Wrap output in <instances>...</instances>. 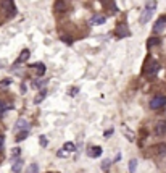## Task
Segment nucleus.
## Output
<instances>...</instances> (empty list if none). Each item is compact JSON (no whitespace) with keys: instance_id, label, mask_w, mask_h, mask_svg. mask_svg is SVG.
Segmentation results:
<instances>
[{"instance_id":"nucleus-1","label":"nucleus","mask_w":166,"mask_h":173,"mask_svg":"<svg viewBox=\"0 0 166 173\" xmlns=\"http://www.w3.org/2000/svg\"><path fill=\"white\" fill-rule=\"evenodd\" d=\"M156 10V2H153V0H150L148 3L145 5L144 8V11H142V15H140V24H145V23H148L152 20V16H153V13Z\"/></svg>"},{"instance_id":"nucleus-2","label":"nucleus","mask_w":166,"mask_h":173,"mask_svg":"<svg viewBox=\"0 0 166 173\" xmlns=\"http://www.w3.org/2000/svg\"><path fill=\"white\" fill-rule=\"evenodd\" d=\"M144 73H145V76H148V78H155L156 74H158L160 71V63L158 62H155V60H148V62L145 63V67H144Z\"/></svg>"},{"instance_id":"nucleus-3","label":"nucleus","mask_w":166,"mask_h":173,"mask_svg":"<svg viewBox=\"0 0 166 173\" xmlns=\"http://www.w3.org/2000/svg\"><path fill=\"white\" fill-rule=\"evenodd\" d=\"M166 105V96H155L153 99L150 100V109L152 110H158V109H163V107Z\"/></svg>"},{"instance_id":"nucleus-4","label":"nucleus","mask_w":166,"mask_h":173,"mask_svg":"<svg viewBox=\"0 0 166 173\" xmlns=\"http://www.w3.org/2000/svg\"><path fill=\"white\" fill-rule=\"evenodd\" d=\"M2 8H3V11H5V15L8 18H13L16 15V7H15V3H13V0H3Z\"/></svg>"},{"instance_id":"nucleus-5","label":"nucleus","mask_w":166,"mask_h":173,"mask_svg":"<svg viewBox=\"0 0 166 173\" xmlns=\"http://www.w3.org/2000/svg\"><path fill=\"white\" fill-rule=\"evenodd\" d=\"M31 129V123H29V120H26V118H20L16 121V125H15V133H20V131H29Z\"/></svg>"},{"instance_id":"nucleus-6","label":"nucleus","mask_w":166,"mask_h":173,"mask_svg":"<svg viewBox=\"0 0 166 173\" xmlns=\"http://www.w3.org/2000/svg\"><path fill=\"white\" fill-rule=\"evenodd\" d=\"M153 32L155 34H163V32H166V16L158 18V21L153 24Z\"/></svg>"},{"instance_id":"nucleus-7","label":"nucleus","mask_w":166,"mask_h":173,"mask_svg":"<svg viewBox=\"0 0 166 173\" xmlns=\"http://www.w3.org/2000/svg\"><path fill=\"white\" fill-rule=\"evenodd\" d=\"M131 32L127 31V24L126 23H120V24L116 26V37H120V39H123V37H127Z\"/></svg>"},{"instance_id":"nucleus-8","label":"nucleus","mask_w":166,"mask_h":173,"mask_svg":"<svg viewBox=\"0 0 166 173\" xmlns=\"http://www.w3.org/2000/svg\"><path fill=\"white\" fill-rule=\"evenodd\" d=\"M164 133H166V120H158L155 125V134L163 136Z\"/></svg>"},{"instance_id":"nucleus-9","label":"nucleus","mask_w":166,"mask_h":173,"mask_svg":"<svg viewBox=\"0 0 166 173\" xmlns=\"http://www.w3.org/2000/svg\"><path fill=\"white\" fill-rule=\"evenodd\" d=\"M23 165H24V162H23L21 157H16L15 160H13V167H11V171L13 173H21L23 170Z\"/></svg>"},{"instance_id":"nucleus-10","label":"nucleus","mask_w":166,"mask_h":173,"mask_svg":"<svg viewBox=\"0 0 166 173\" xmlns=\"http://www.w3.org/2000/svg\"><path fill=\"white\" fill-rule=\"evenodd\" d=\"M102 147H98V146H94V147H89L87 149V155L89 157H92V158H97V157H100L102 155Z\"/></svg>"},{"instance_id":"nucleus-11","label":"nucleus","mask_w":166,"mask_h":173,"mask_svg":"<svg viewBox=\"0 0 166 173\" xmlns=\"http://www.w3.org/2000/svg\"><path fill=\"white\" fill-rule=\"evenodd\" d=\"M105 21H107V16H103V15H97V16H92V18H91L89 24H91V26H98V24H103Z\"/></svg>"},{"instance_id":"nucleus-12","label":"nucleus","mask_w":166,"mask_h":173,"mask_svg":"<svg viewBox=\"0 0 166 173\" xmlns=\"http://www.w3.org/2000/svg\"><path fill=\"white\" fill-rule=\"evenodd\" d=\"M11 107H13V105L10 104V102H7V100L0 99V118H2V116L5 115L7 112H8V110L11 109Z\"/></svg>"},{"instance_id":"nucleus-13","label":"nucleus","mask_w":166,"mask_h":173,"mask_svg":"<svg viewBox=\"0 0 166 173\" xmlns=\"http://www.w3.org/2000/svg\"><path fill=\"white\" fill-rule=\"evenodd\" d=\"M68 10V3H65V0H56L55 2V11L56 13H63Z\"/></svg>"},{"instance_id":"nucleus-14","label":"nucleus","mask_w":166,"mask_h":173,"mask_svg":"<svg viewBox=\"0 0 166 173\" xmlns=\"http://www.w3.org/2000/svg\"><path fill=\"white\" fill-rule=\"evenodd\" d=\"M29 55H31V52H29V50H27V49H24V50H23V52L20 54V57H18L16 63H15V67H16V65H20V63H24L26 60L29 58Z\"/></svg>"},{"instance_id":"nucleus-15","label":"nucleus","mask_w":166,"mask_h":173,"mask_svg":"<svg viewBox=\"0 0 166 173\" xmlns=\"http://www.w3.org/2000/svg\"><path fill=\"white\" fill-rule=\"evenodd\" d=\"M45 97H47V89L44 87V89H42V91L39 92V94H37V96L34 97V104H40V102L44 100Z\"/></svg>"},{"instance_id":"nucleus-16","label":"nucleus","mask_w":166,"mask_h":173,"mask_svg":"<svg viewBox=\"0 0 166 173\" xmlns=\"http://www.w3.org/2000/svg\"><path fill=\"white\" fill-rule=\"evenodd\" d=\"M155 154H156V155H164V154H166V144L164 142H161V144H158V146H156L155 147Z\"/></svg>"},{"instance_id":"nucleus-17","label":"nucleus","mask_w":166,"mask_h":173,"mask_svg":"<svg viewBox=\"0 0 166 173\" xmlns=\"http://www.w3.org/2000/svg\"><path fill=\"white\" fill-rule=\"evenodd\" d=\"M31 68H36L37 74H39V76H44V73H45V65L44 63H34Z\"/></svg>"},{"instance_id":"nucleus-18","label":"nucleus","mask_w":166,"mask_h":173,"mask_svg":"<svg viewBox=\"0 0 166 173\" xmlns=\"http://www.w3.org/2000/svg\"><path fill=\"white\" fill-rule=\"evenodd\" d=\"M27 136H29V131H20V133H16V142L24 141Z\"/></svg>"},{"instance_id":"nucleus-19","label":"nucleus","mask_w":166,"mask_h":173,"mask_svg":"<svg viewBox=\"0 0 166 173\" xmlns=\"http://www.w3.org/2000/svg\"><path fill=\"white\" fill-rule=\"evenodd\" d=\"M63 149H65L66 152H74V151H76V146H74V142L68 141V142L63 144Z\"/></svg>"},{"instance_id":"nucleus-20","label":"nucleus","mask_w":166,"mask_h":173,"mask_svg":"<svg viewBox=\"0 0 166 173\" xmlns=\"http://www.w3.org/2000/svg\"><path fill=\"white\" fill-rule=\"evenodd\" d=\"M26 173H39V165H37L36 162H32L29 167H27V170H26Z\"/></svg>"},{"instance_id":"nucleus-21","label":"nucleus","mask_w":166,"mask_h":173,"mask_svg":"<svg viewBox=\"0 0 166 173\" xmlns=\"http://www.w3.org/2000/svg\"><path fill=\"white\" fill-rule=\"evenodd\" d=\"M137 158H131L129 160V171L131 173H136V170H137Z\"/></svg>"},{"instance_id":"nucleus-22","label":"nucleus","mask_w":166,"mask_h":173,"mask_svg":"<svg viewBox=\"0 0 166 173\" xmlns=\"http://www.w3.org/2000/svg\"><path fill=\"white\" fill-rule=\"evenodd\" d=\"M160 44V39H158V37H150V39H148V44H147V45H148V47H153V45H158Z\"/></svg>"},{"instance_id":"nucleus-23","label":"nucleus","mask_w":166,"mask_h":173,"mask_svg":"<svg viewBox=\"0 0 166 173\" xmlns=\"http://www.w3.org/2000/svg\"><path fill=\"white\" fill-rule=\"evenodd\" d=\"M20 152H21L20 147H13V151H11V160H15L16 157H20Z\"/></svg>"},{"instance_id":"nucleus-24","label":"nucleus","mask_w":166,"mask_h":173,"mask_svg":"<svg viewBox=\"0 0 166 173\" xmlns=\"http://www.w3.org/2000/svg\"><path fill=\"white\" fill-rule=\"evenodd\" d=\"M45 84H47V81H44V79H42V81H40V79H37V81L32 83V87H44Z\"/></svg>"},{"instance_id":"nucleus-25","label":"nucleus","mask_w":166,"mask_h":173,"mask_svg":"<svg viewBox=\"0 0 166 173\" xmlns=\"http://www.w3.org/2000/svg\"><path fill=\"white\" fill-rule=\"evenodd\" d=\"M11 84V79L10 78H7V79H3L2 83H0V89H3V87H8Z\"/></svg>"},{"instance_id":"nucleus-26","label":"nucleus","mask_w":166,"mask_h":173,"mask_svg":"<svg viewBox=\"0 0 166 173\" xmlns=\"http://www.w3.org/2000/svg\"><path fill=\"white\" fill-rule=\"evenodd\" d=\"M39 142H40L42 147H47V144H49V139H47V136H44V134H42V136L39 138Z\"/></svg>"},{"instance_id":"nucleus-27","label":"nucleus","mask_w":166,"mask_h":173,"mask_svg":"<svg viewBox=\"0 0 166 173\" xmlns=\"http://www.w3.org/2000/svg\"><path fill=\"white\" fill-rule=\"evenodd\" d=\"M113 133H115V129H113V128H110V129H107V131L103 133V138H105V139H108V138H111V134H113Z\"/></svg>"},{"instance_id":"nucleus-28","label":"nucleus","mask_w":166,"mask_h":173,"mask_svg":"<svg viewBox=\"0 0 166 173\" xmlns=\"http://www.w3.org/2000/svg\"><path fill=\"white\" fill-rule=\"evenodd\" d=\"M3 149H5V136H2V134H0V152H2Z\"/></svg>"},{"instance_id":"nucleus-29","label":"nucleus","mask_w":166,"mask_h":173,"mask_svg":"<svg viewBox=\"0 0 166 173\" xmlns=\"http://www.w3.org/2000/svg\"><path fill=\"white\" fill-rule=\"evenodd\" d=\"M111 162H113V160H103V162H102V168H103V170H107V168L111 165Z\"/></svg>"},{"instance_id":"nucleus-30","label":"nucleus","mask_w":166,"mask_h":173,"mask_svg":"<svg viewBox=\"0 0 166 173\" xmlns=\"http://www.w3.org/2000/svg\"><path fill=\"white\" fill-rule=\"evenodd\" d=\"M61 39H63V42H65V44H68V45L73 44V39H71V37H61Z\"/></svg>"},{"instance_id":"nucleus-31","label":"nucleus","mask_w":166,"mask_h":173,"mask_svg":"<svg viewBox=\"0 0 166 173\" xmlns=\"http://www.w3.org/2000/svg\"><path fill=\"white\" fill-rule=\"evenodd\" d=\"M78 92H79V89H78V87H73V89L69 91V96H73V97H74L76 94H78Z\"/></svg>"},{"instance_id":"nucleus-32","label":"nucleus","mask_w":166,"mask_h":173,"mask_svg":"<svg viewBox=\"0 0 166 173\" xmlns=\"http://www.w3.org/2000/svg\"><path fill=\"white\" fill-rule=\"evenodd\" d=\"M120 160H121V152H118V154H116V157L113 158V162H120Z\"/></svg>"}]
</instances>
